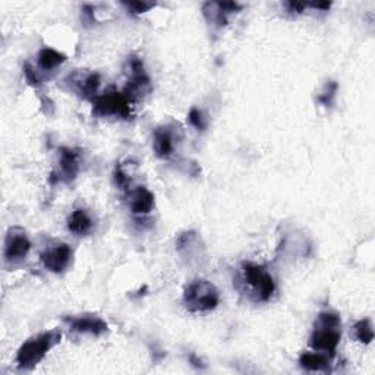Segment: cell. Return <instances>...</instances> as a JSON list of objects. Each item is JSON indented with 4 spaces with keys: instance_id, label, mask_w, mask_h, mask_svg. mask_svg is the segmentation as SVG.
<instances>
[{
    "instance_id": "cell-2",
    "label": "cell",
    "mask_w": 375,
    "mask_h": 375,
    "mask_svg": "<svg viewBox=\"0 0 375 375\" xmlns=\"http://www.w3.org/2000/svg\"><path fill=\"white\" fill-rule=\"evenodd\" d=\"M342 339V320L338 312L324 311L320 312L314 330L309 338V346L312 350L335 357Z\"/></svg>"
},
{
    "instance_id": "cell-4",
    "label": "cell",
    "mask_w": 375,
    "mask_h": 375,
    "mask_svg": "<svg viewBox=\"0 0 375 375\" xmlns=\"http://www.w3.org/2000/svg\"><path fill=\"white\" fill-rule=\"evenodd\" d=\"M182 301L185 308L192 314H204L219 306L220 292L214 283L205 279H195L185 287Z\"/></svg>"
},
{
    "instance_id": "cell-17",
    "label": "cell",
    "mask_w": 375,
    "mask_h": 375,
    "mask_svg": "<svg viewBox=\"0 0 375 375\" xmlns=\"http://www.w3.org/2000/svg\"><path fill=\"white\" fill-rule=\"evenodd\" d=\"M331 357L325 355V353L312 350V352H304L299 358V365L312 372H327L330 371Z\"/></svg>"
},
{
    "instance_id": "cell-14",
    "label": "cell",
    "mask_w": 375,
    "mask_h": 375,
    "mask_svg": "<svg viewBox=\"0 0 375 375\" xmlns=\"http://www.w3.org/2000/svg\"><path fill=\"white\" fill-rule=\"evenodd\" d=\"M94 220L86 208H76L68 217V231L75 236H88L94 231Z\"/></svg>"
},
{
    "instance_id": "cell-25",
    "label": "cell",
    "mask_w": 375,
    "mask_h": 375,
    "mask_svg": "<svg viewBox=\"0 0 375 375\" xmlns=\"http://www.w3.org/2000/svg\"><path fill=\"white\" fill-rule=\"evenodd\" d=\"M115 182L120 188V190H127L128 185H129V178L127 176V173H125L120 168H117L115 171Z\"/></svg>"
},
{
    "instance_id": "cell-18",
    "label": "cell",
    "mask_w": 375,
    "mask_h": 375,
    "mask_svg": "<svg viewBox=\"0 0 375 375\" xmlns=\"http://www.w3.org/2000/svg\"><path fill=\"white\" fill-rule=\"evenodd\" d=\"M176 248L179 254L183 258H190V260H197L201 257L200 249L202 245H200V236L195 232H185L178 238Z\"/></svg>"
},
{
    "instance_id": "cell-22",
    "label": "cell",
    "mask_w": 375,
    "mask_h": 375,
    "mask_svg": "<svg viewBox=\"0 0 375 375\" xmlns=\"http://www.w3.org/2000/svg\"><path fill=\"white\" fill-rule=\"evenodd\" d=\"M122 6L127 8V11L131 12L132 15H142L145 12H149L150 9H153L156 4L153 2H123Z\"/></svg>"
},
{
    "instance_id": "cell-13",
    "label": "cell",
    "mask_w": 375,
    "mask_h": 375,
    "mask_svg": "<svg viewBox=\"0 0 375 375\" xmlns=\"http://www.w3.org/2000/svg\"><path fill=\"white\" fill-rule=\"evenodd\" d=\"M171 127H163L156 129L153 137V149L158 158H169L175 154L176 147V139L175 132Z\"/></svg>"
},
{
    "instance_id": "cell-6",
    "label": "cell",
    "mask_w": 375,
    "mask_h": 375,
    "mask_svg": "<svg viewBox=\"0 0 375 375\" xmlns=\"http://www.w3.org/2000/svg\"><path fill=\"white\" fill-rule=\"evenodd\" d=\"M93 113L98 117L131 119L134 103L119 91H108L98 94L93 101Z\"/></svg>"
},
{
    "instance_id": "cell-15",
    "label": "cell",
    "mask_w": 375,
    "mask_h": 375,
    "mask_svg": "<svg viewBox=\"0 0 375 375\" xmlns=\"http://www.w3.org/2000/svg\"><path fill=\"white\" fill-rule=\"evenodd\" d=\"M71 82H72V87L76 93H79L81 96H84L86 98H90L94 101V98L98 96V88L101 84V78L98 74L96 72H90L86 75H72L69 76Z\"/></svg>"
},
{
    "instance_id": "cell-3",
    "label": "cell",
    "mask_w": 375,
    "mask_h": 375,
    "mask_svg": "<svg viewBox=\"0 0 375 375\" xmlns=\"http://www.w3.org/2000/svg\"><path fill=\"white\" fill-rule=\"evenodd\" d=\"M62 333L60 330H50L40 333V335L28 339L16 352V367L21 371H31L41 361H43L47 353L60 343Z\"/></svg>"
},
{
    "instance_id": "cell-23",
    "label": "cell",
    "mask_w": 375,
    "mask_h": 375,
    "mask_svg": "<svg viewBox=\"0 0 375 375\" xmlns=\"http://www.w3.org/2000/svg\"><path fill=\"white\" fill-rule=\"evenodd\" d=\"M24 74H25V78H27V81L30 82L31 86L35 87V86L41 84V76H40V74L37 72V69L31 64H25Z\"/></svg>"
},
{
    "instance_id": "cell-10",
    "label": "cell",
    "mask_w": 375,
    "mask_h": 375,
    "mask_svg": "<svg viewBox=\"0 0 375 375\" xmlns=\"http://www.w3.org/2000/svg\"><path fill=\"white\" fill-rule=\"evenodd\" d=\"M241 9L242 6L235 2H213L204 5V15L210 24L224 27L229 23V16L238 13Z\"/></svg>"
},
{
    "instance_id": "cell-9",
    "label": "cell",
    "mask_w": 375,
    "mask_h": 375,
    "mask_svg": "<svg viewBox=\"0 0 375 375\" xmlns=\"http://www.w3.org/2000/svg\"><path fill=\"white\" fill-rule=\"evenodd\" d=\"M69 330L76 333V335H87L93 338H100L103 335H106L109 331L108 323L104 321L101 317L94 316V314H84L78 316L67 320Z\"/></svg>"
},
{
    "instance_id": "cell-11",
    "label": "cell",
    "mask_w": 375,
    "mask_h": 375,
    "mask_svg": "<svg viewBox=\"0 0 375 375\" xmlns=\"http://www.w3.org/2000/svg\"><path fill=\"white\" fill-rule=\"evenodd\" d=\"M79 172V154L68 147L60 149L59 154V169H57V180L59 182H72Z\"/></svg>"
},
{
    "instance_id": "cell-7",
    "label": "cell",
    "mask_w": 375,
    "mask_h": 375,
    "mask_svg": "<svg viewBox=\"0 0 375 375\" xmlns=\"http://www.w3.org/2000/svg\"><path fill=\"white\" fill-rule=\"evenodd\" d=\"M31 251V241L23 227L13 226L8 231L5 239L4 258L6 264H18L23 262Z\"/></svg>"
},
{
    "instance_id": "cell-5",
    "label": "cell",
    "mask_w": 375,
    "mask_h": 375,
    "mask_svg": "<svg viewBox=\"0 0 375 375\" xmlns=\"http://www.w3.org/2000/svg\"><path fill=\"white\" fill-rule=\"evenodd\" d=\"M125 74L128 75V82H127V86H125L123 94L127 96L134 104L137 101L144 100L151 93L153 87H151L150 76L147 75V72H145L144 64L139 57L129 56L127 59Z\"/></svg>"
},
{
    "instance_id": "cell-19",
    "label": "cell",
    "mask_w": 375,
    "mask_h": 375,
    "mask_svg": "<svg viewBox=\"0 0 375 375\" xmlns=\"http://www.w3.org/2000/svg\"><path fill=\"white\" fill-rule=\"evenodd\" d=\"M353 338H355L362 345H371L374 340V328L371 324V320L364 318L359 320L352 328Z\"/></svg>"
},
{
    "instance_id": "cell-21",
    "label": "cell",
    "mask_w": 375,
    "mask_h": 375,
    "mask_svg": "<svg viewBox=\"0 0 375 375\" xmlns=\"http://www.w3.org/2000/svg\"><path fill=\"white\" fill-rule=\"evenodd\" d=\"M188 120H190V123L192 125V127L197 129V131H205L207 129V117L204 116V113L194 108L191 109L190 115H188Z\"/></svg>"
},
{
    "instance_id": "cell-24",
    "label": "cell",
    "mask_w": 375,
    "mask_h": 375,
    "mask_svg": "<svg viewBox=\"0 0 375 375\" xmlns=\"http://www.w3.org/2000/svg\"><path fill=\"white\" fill-rule=\"evenodd\" d=\"M81 21L86 25H93L96 23V19H94V8L93 6L87 5V6L82 8V11H81Z\"/></svg>"
},
{
    "instance_id": "cell-16",
    "label": "cell",
    "mask_w": 375,
    "mask_h": 375,
    "mask_svg": "<svg viewBox=\"0 0 375 375\" xmlns=\"http://www.w3.org/2000/svg\"><path fill=\"white\" fill-rule=\"evenodd\" d=\"M67 62V56L53 47H43L37 54V68L43 72H54Z\"/></svg>"
},
{
    "instance_id": "cell-1",
    "label": "cell",
    "mask_w": 375,
    "mask_h": 375,
    "mask_svg": "<svg viewBox=\"0 0 375 375\" xmlns=\"http://www.w3.org/2000/svg\"><path fill=\"white\" fill-rule=\"evenodd\" d=\"M238 284L249 299L257 304H265L273 298L276 282L268 270L260 264L243 262L239 268Z\"/></svg>"
},
{
    "instance_id": "cell-20",
    "label": "cell",
    "mask_w": 375,
    "mask_h": 375,
    "mask_svg": "<svg viewBox=\"0 0 375 375\" xmlns=\"http://www.w3.org/2000/svg\"><path fill=\"white\" fill-rule=\"evenodd\" d=\"M338 84L335 81H330L325 84L324 90L321 91V94L318 96V101L323 104V106L325 108H330L333 103H335V98H336V94H338Z\"/></svg>"
},
{
    "instance_id": "cell-12",
    "label": "cell",
    "mask_w": 375,
    "mask_h": 375,
    "mask_svg": "<svg viewBox=\"0 0 375 375\" xmlns=\"http://www.w3.org/2000/svg\"><path fill=\"white\" fill-rule=\"evenodd\" d=\"M156 205L154 194L145 186H138L129 194V208L134 216H149Z\"/></svg>"
},
{
    "instance_id": "cell-8",
    "label": "cell",
    "mask_w": 375,
    "mask_h": 375,
    "mask_svg": "<svg viewBox=\"0 0 375 375\" xmlns=\"http://www.w3.org/2000/svg\"><path fill=\"white\" fill-rule=\"evenodd\" d=\"M40 260L43 262L45 268L49 270L50 273L60 275L67 272L69 265L72 264L74 251L68 243H56L47 248L46 251L41 254Z\"/></svg>"
}]
</instances>
